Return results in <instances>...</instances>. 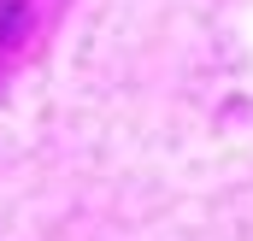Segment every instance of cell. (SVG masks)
I'll return each mask as SVG.
<instances>
[{"mask_svg": "<svg viewBox=\"0 0 253 241\" xmlns=\"http://www.w3.org/2000/svg\"><path fill=\"white\" fill-rule=\"evenodd\" d=\"M24 6H30V0H0V41H6L12 30H18V18H24Z\"/></svg>", "mask_w": 253, "mask_h": 241, "instance_id": "6da1fadb", "label": "cell"}]
</instances>
